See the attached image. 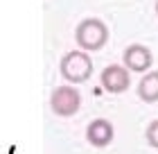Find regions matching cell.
Here are the masks:
<instances>
[{
    "instance_id": "3",
    "label": "cell",
    "mask_w": 158,
    "mask_h": 154,
    "mask_svg": "<svg viewBox=\"0 0 158 154\" xmlns=\"http://www.w3.org/2000/svg\"><path fill=\"white\" fill-rule=\"evenodd\" d=\"M50 109L54 116L70 118L81 109V93L75 86H56L50 95Z\"/></svg>"
},
{
    "instance_id": "2",
    "label": "cell",
    "mask_w": 158,
    "mask_h": 154,
    "mask_svg": "<svg viewBox=\"0 0 158 154\" xmlns=\"http://www.w3.org/2000/svg\"><path fill=\"white\" fill-rule=\"evenodd\" d=\"M75 41L79 50H84V52L102 50L109 41V27L99 18H84L75 30Z\"/></svg>"
},
{
    "instance_id": "4",
    "label": "cell",
    "mask_w": 158,
    "mask_h": 154,
    "mask_svg": "<svg viewBox=\"0 0 158 154\" xmlns=\"http://www.w3.org/2000/svg\"><path fill=\"white\" fill-rule=\"evenodd\" d=\"M122 61H124V68H129L131 73H147L154 66V55L142 43H131L122 52Z\"/></svg>"
},
{
    "instance_id": "7",
    "label": "cell",
    "mask_w": 158,
    "mask_h": 154,
    "mask_svg": "<svg viewBox=\"0 0 158 154\" xmlns=\"http://www.w3.org/2000/svg\"><path fill=\"white\" fill-rule=\"evenodd\" d=\"M138 98L145 104L158 102V70H147L145 77L138 82Z\"/></svg>"
},
{
    "instance_id": "9",
    "label": "cell",
    "mask_w": 158,
    "mask_h": 154,
    "mask_svg": "<svg viewBox=\"0 0 158 154\" xmlns=\"http://www.w3.org/2000/svg\"><path fill=\"white\" fill-rule=\"evenodd\" d=\"M156 16H158V0H156Z\"/></svg>"
},
{
    "instance_id": "1",
    "label": "cell",
    "mask_w": 158,
    "mask_h": 154,
    "mask_svg": "<svg viewBox=\"0 0 158 154\" xmlns=\"http://www.w3.org/2000/svg\"><path fill=\"white\" fill-rule=\"evenodd\" d=\"M59 73L68 84H84L93 75V59L84 50H70L61 57Z\"/></svg>"
},
{
    "instance_id": "6",
    "label": "cell",
    "mask_w": 158,
    "mask_h": 154,
    "mask_svg": "<svg viewBox=\"0 0 158 154\" xmlns=\"http://www.w3.org/2000/svg\"><path fill=\"white\" fill-rule=\"evenodd\" d=\"M113 136H115V129H113V125L106 118H95L86 127V141L93 147H106V145H111Z\"/></svg>"
},
{
    "instance_id": "5",
    "label": "cell",
    "mask_w": 158,
    "mask_h": 154,
    "mask_svg": "<svg viewBox=\"0 0 158 154\" xmlns=\"http://www.w3.org/2000/svg\"><path fill=\"white\" fill-rule=\"evenodd\" d=\"M102 89L106 93H124L129 89V84H131V75H129V68H124V66L120 64H111L106 66V68L102 70Z\"/></svg>"
},
{
    "instance_id": "8",
    "label": "cell",
    "mask_w": 158,
    "mask_h": 154,
    "mask_svg": "<svg viewBox=\"0 0 158 154\" xmlns=\"http://www.w3.org/2000/svg\"><path fill=\"white\" fill-rule=\"evenodd\" d=\"M145 141L149 147H154L158 150V120H152L147 125V129H145Z\"/></svg>"
}]
</instances>
